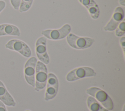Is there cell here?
Listing matches in <instances>:
<instances>
[{"label": "cell", "instance_id": "obj_11", "mask_svg": "<svg viewBox=\"0 0 125 111\" xmlns=\"http://www.w3.org/2000/svg\"><path fill=\"white\" fill-rule=\"evenodd\" d=\"M79 2L86 7L91 18L97 19L100 15V9L98 4L94 0H78Z\"/></svg>", "mask_w": 125, "mask_h": 111}, {"label": "cell", "instance_id": "obj_6", "mask_svg": "<svg viewBox=\"0 0 125 111\" xmlns=\"http://www.w3.org/2000/svg\"><path fill=\"white\" fill-rule=\"evenodd\" d=\"M5 47L8 49L19 52L26 57H29L31 55V51L29 46L21 40L11 39L5 44Z\"/></svg>", "mask_w": 125, "mask_h": 111}, {"label": "cell", "instance_id": "obj_23", "mask_svg": "<svg viewBox=\"0 0 125 111\" xmlns=\"http://www.w3.org/2000/svg\"><path fill=\"white\" fill-rule=\"evenodd\" d=\"M29 111V110H27V111Z\"/></svg>", "mask_w": 125, "mask_h": 111}, {"label": "cell", "instance_id": "obj_8", "mask_svg": "<svg viewBox=\"0 0 125 111\" xmlns=\"http://www.w3.org/2000/svg\"><path fill=\"white\" fill-rule=\"evenodd\" d=\"M47 84L44 98L46 101H48L56 96L58 91L59 82L54 74L49 73L48 74Z\"/></svg>", "mask_w": 125, "mask_h": 111}, {"label": "cell", "instance_id": "obj_10", "mask_svg": "<svg viewBox=\"0 0 125 111\" xmlns=\"http://www.w3.org/2000/svg\"><path fill=\"white\" fill-rule=\"evenodd\" d=\"M124 18V11L121 7L115 8L113 16L110 21L104 27V30L112 31L115 30Z\"/></svg>", "mask_w": 125, "mask_h": 111}, {"label": "cell", "instance_id": "obj_4", "mask_svg": "<svg viewBox=\"0 0 125 111\" xmlns=\"http://www.w3.org/2000/svg\"><path fill=\"white\" fill-rule=\"evenodd\" d=\"M96 75V73L92 68L89 67H80L69 72L66 78L68 81L72 82L84 77L95 76Z\"/></svg>", "mask_w": 125, "mask_h": 111}, {"label": "cell", "instance_id": "obj_7", "mask_svg": "<svg viewBox=\"0 0 125 111\" xmlns=\"http://www.w3.org/2000/svg\"><path fill=\"white\" fill-rule=\"evenodd\" d=\"M37 59L35 57H30L24 66V77L26 82L32 87L35 86V74Z\"/></svg>", "mask_w": 125, "mask_h": 111}, {"label": "cell", "instance_id": "obj_20", "mask_svg": "<svg viewBox=\"0 0 125 111\" xmlns=\"http://www.w3.org/2000/svg\"><path fill=\"white\" fill-rule=\"evenodd\" d=\"M0 111H7L5 105L0 101Z\"/></svg>", "mask_w": 125, "mask_h": 111}, {"label": "cell", "instance_id": "obj_1", "mask_svg": "<svg viewBox=\"0 0 125 111\" xmlns=\"http://www.w3.org/2000/svg\"><path fill=\"white\" fill-rule=\"evenodd\" d=\"M86 92L96 98L97 101L108 111H112L114 108L113 102L109 96L103 90L95 87H90L86 90Z\"/></svg>", "mask_w": 125, "mask_h": 111}, {"label": "cell", "instance_id": "obj_16", "mask_svg": "<svg viewBox=\"0 0 125 111\" xmlns=\"http://www.w3.org/2000/svg\"><path fill=\"white\" fill-rule=\"evenodd\" d=\"M125 33V22L123 21L121 22L116 29L115 35L117 37H122Z\"/></svg>", "mask_w": 125, "mask_h": 111}, {"label": "cell", "instance_id": "obj_5", "mask_svg": "<svg viewBox=\"0 0 125 111\" xmlns=\"http://www.w3.org/2000/svg\"><path fill=\"white\" fill-rule=\"evenodd\" d=\"M71 26L68 24H64L58 29H47L42 31V34L51 40H59L65 37L71 31Z\"/></svg>", "mask_w": 125, "mask_h": 111}, {"label": "cell", "instance_id": "obj_18", "mask_svg": "<svg viewBox=\"0 0 125 111\" xmlns=\"http://www.w3.org/2000/svg\"><path fill=\"white\" fill-rule=\"evenodd\" d=\"M120 44L121 45V47L123 49L124 53L125 54V37H122L121 39H120Z\"/></svg>", "mask_w": 125, "mask_h": 111}, {"label": "cell", "instance_id": "obj_2", "mask_svg": "<svg viewBox=\"0 0 125 111\" xmlns=\"http://www.w3.org/2000/svg\"><path fill=\"white\" fill-rule=\"evenodd\" d=\"M68 44L76 49H84L91 46L94 39L88 37H80L72 33H69L66 37Z\"/></svg>", "mask_w": 125, "mask_h": 111}, {"label": "cell", "instance_id": "obj_19", "mask_svg": "<svg viewBox=\"0 0 125 111\" xmlns=\"http://www.w3.org/2000/svg\"><path fill=\"white\" fill-rule=\"evenodd\" d=\"M5 5L6 3L4 0H0V13L4 9Z\"/></svg>", "mask_w": 125, "mask_h": 111}, {"label": "cell", "instance_id": "obj_12", "mask_svg": "<svg viewBox=\"0 0 125 111\" xmlns=\"http://www.w3.org/2000/svg\"><path fill=\"white\" fill-rule=\"evenodd\" d=\"M0 101L7 106L14 107L16 102L9 93L4 84L0 80Z\"/></svg>", "mask_w": 125, "mask_h": 111}, {"label": "cell", "instance_id": "obj_21", "mask_svg": "<svg viewBox=\"0 0 125 111\" xmlns=\"http://www.w3.org/2000/svg\"><path fill=\"white\" fill-rule=\"evenodd\" d=\"M119 3L123 6H125V0H119Z\"/></svg>", "mask_w": 125, "mask_h": 111}, {"label": "cell", "instance_id": "obj_14", "mask_svg": "<svg viewBox=\"0 0 125 111\" xmlns=\"http://www.w3.org/2000/svg\"><path fill=\"white\" fill-rule=\"evenodd\" d=\"M87 104L90 111H109L102 106L96 99L92 96L88 97Z\"/></svg>", "mask_w": 125, "mask_h": 111}, {"label": "cell", "instance_id": "obj_22", "mask_svg": "<svg viewBox=\"0 0 125 111\" xmlns=\"http://www.w3.org/2000/svg\"><path fill=\"white\" fill-rule=\"evenodd\" d=\"M125 111V106H124L123 107V111Z\"/></svg>", "mask_w": 125, "mask_h": 111}, {"label": "cell", "instance_id": "obj_17", "mask_svg": "<svg viewBox=\"0 0 125 111\" xmlns=\"http://www.w3.org/2000/svg\"><path fill=\"white\" fill-rule=\"evenodd\" d=\"M21 0H10L11 3L13 8L16 10L19 9Z\"/></svg>", "mask_w": 125, "mask_h": 111}, {"label": "cell", "instance_id": "obj_13", "mask_svg": "<svg viewBox=\"0 0 125 111\" xmlns=\"http://www.w3.org/2000/svg\"><path fill=\"white\" fill-rule=\"evenodd\" d=\"M20 35L19 29L15 25L10 24L0 25V36H14L19 37Z\"/></svg>", "mask_w": 125, "mask_h": 111}, {"label": "cell", "instance_id": "obj_9", "mask_svg": "<svg viewBox=\"0 0 125 111\" xmlns=\"http://www.w3.org/2000/svg\"><path fill=\"white\" fill-rule=\"evenodd\" d=\"M47 39L45 37H40L38 39L36 43V55L43 63L47 64L49 63L50 59L47 52Z\"/></svg>", "mask_w": 125, "mask_h": 111}, {"label": "cell", "instance_id": "obj_3", "mask_svg": "<svg viewBox=\"0 0 125 111\" xmlns=\"http://www.w3.org/2000/svg\"><path fill=\"white\" fill-rule=\"evenodd\" d=\"M47 69L45 65L41 61H37L36 66L35 90L37 92L43 89L47 83Z\"/></svg>", "mask_w": 125, "mask_h": 111}, {"label": "cell", "instance_id": "obj_15", "mask_svg": "<svg viewBox=\"0 0 125 111\" xmlns=\"http://www.w3.org/2000/svg\"><path fill=\"white\" fill-rule=\"evenodd\" d=\"M33 0H21L19 10L21 13L28 10L32 6Z\"/></svg>", "mask_w": 125, "mask_h": 111}]
</instances>
